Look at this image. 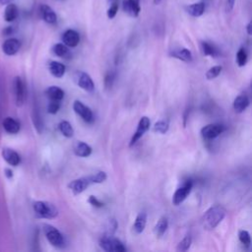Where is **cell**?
<instances>
[{
	"label": "cell",
	"instance_id": "cell-34",
	"mask_svg": "<svg viewBox=\"0 0 252 252\" xmlns=\"http://www.w3.org/2000/svg\"><path fill=\"white\" fill-rule=\"evenodd\" d=\"M191 242H192V239H191V236L190 235H186L177 245V251H186L189 249L190 245H191Z\"/></svg>",
	"mask_w": 252,
	"mask_h": 252
},
{
	"label": "cell",
	"instance_id": "cell-29",
	"mask_svg": "<svg viewBox=\"0 0 252 252\" xmlns=\"http://www.w3.org/2000/svg\"><path fill=\"white\" fill-rule=\"evenodd\" d=\"M201 48H202V51H203L204 55H206V56H217L219 54L217 48L213 44H211L210 42L202 41L201 42Z\"/></svg>",
	"mask_w": 252,
	"mask_h": 252
},
{
	"label": "cell",
	"instance_id": "cell-15",
	"mask_svg": "<svg viewBox=\"0 0 252 252\" xmlns=\"http://www.w3.org/2000/svg\"><path fill=\"white\" fill-rule=\"evenodd\" d=\"M123 10L131 17H138L141 11L140 0H123Z\"/></svg>",
	"mask_w": 252,
	"mask_h": 252
},
{
	"label": "cell",
	"instance_id": "cell-2",
	"mask_svg": "<svg viewBox=\"0 0 252 252\" xmlns=\"http://www.w3.org/2000/svg\"><path fill=\"white\" fill-rule=\"evenodd\" d=\"M32 207L36 216L42 219H54L58 215L57 208L46 201H36L33 203Z\"/></svg>",
	"mask_w": 252,
	"mask_h": 252
},
{
	"label": "cell",
	"instance_id": "cell-36",
	"mask_svg": "<svg viewBox=\"0 0 252 252\" xmlns=\"http://www.w3.org/2000/svg\"><path fill=\"white\" fill-rule=\"evenodd\" d=\"M59 108H60V101L50 100V102L48 103V106H47V111L50 114H55L58 112Z\"/></svg>",
	"mask_w": 252,
	"mask_h": 252
},
{
	"label": "cell",
	"instance_id": "cell-30",
	"mask_svg": "<svg viewBox=\"0 0 252 252\" xmlns=\"http://www.w3.org/2000/svg\"><path fill=\"white\" fill-rule=\"evenodd\" d=\"M90 183L93 184V183H102L105 179H106V173L103 172V171H98V172H95L92 175H89L87 176Z\"/></svg>",
	"mask_w": 252,
	"mask_h": 252
},
{
	"label": "cell",
	"instance_id": "cell-9",
	"mask_svg": "<svg viewBox=\"0 0 252 252\" xmlns=\"http://www.w3.org/2000/svg\"><path fill=\"white\" fill-rule=\"evenodd\" d=\"M150 125H151V121H150L149 117H147V116L141 117V119L139 120L138 126H137V130H136V132L133 134V136L131 138V141H130V144H129L130 147L135 145L136 142L149 130Z\"/></svg>",
	"mask_w": 252,
	"mask_h": 252
},
{
	"label": "cell",
	"instance_id": "cell-23",
	"mask_svg": "<svg viewBox=\"0 0 252 252\" xmlns=\"http://www.w3.org/2000/svg\"><path fill=\"white\" fill-rule=\"evenodd\" d=\"M146 223H147V214L145 212H141L138 214V216L136 217L135 222L133 224V229L134 231L139 234L142 233L146 227Z\"/></svg>",
	"mask_w": 252,
	"mask_h": 252
},
{
	"label": "cell",
	"instance_id": "cell-7",
	"mask_svg": "<svg viewBox=\"0 0 252 252\" xmlns=\"http://www.w3.org/2000/svg\"><path fill=\"white\" fill-rule=\"evenodd\" d=\"M224 131V126L219 123L208 124L201 129V134L204 139L212 140L220 136Z\"/></svg>",
	"mask_w": 252,
	"mask_h": 252
},
{
	"label": "cell",
	"instance_id": "cell-3",
	"mask_svg": "<svg viewBox=\"0 0 252 252\" xmlns=\"http://www.w3.org/2000/svg\"><path fill=\"white\" fill-rule=\"evenodd\" d=\"M13 91H14L16 104L18 106L23 105L27 98V88H26L25 81L19 76L15 77L13 81Z\"/></svg>",
	"mask_w": 252,
	"mask_h": 252
},
{
	"label": "cell",
	"instance_id": "cell-42",
	"mask_svg": "<svg viewBox=\"0 0 252 252\" xmlns=\"http://www.w3.org/2000/svg\"><path fill=\"white\" fill-rule=\"evenodd\" d=\"M5 34H11L13 32V27H7L4 31Z\"/></svg>",
	"mask_w": 252,
	"mask_h": 252
},
{
	"label": "cell",
	"instance_id": "cell-41",
	"mask_svg": "<svg viewBox=\"0 0 252 252\" xmlns=\"http://www.w3.org/2000/svg\"><path fill=\"white\" fill-rule=\"evenodd\" d=\"M4 173L8 178H11L13 176V171L10 168H5L4 169Z\"/></svg>",
	"mask_w": 252,
	"mask_h": 252
},
{
	"label": "cell",
	"instance_id": "cell-14",
	"mask_svg": "<svg viewBox=\"0 0 252 252\" xmlns=\"http://www.w3.org/2000/svg\"><path fill=\"white\" fill-rule=\"evenodd\" d=\"M62 40L68 47H75L80 42V35L75 30H67L62 34Z\"/></svg>",
	"mask_w": 252,
	"mask_h": 252
},
{
	"label": "cell",
	"instance_id": "cell-26",
	"mask_svg": "<svg viewBox=\"0 0 252 252\" xmlns=\"http://www.w3.org/2000/svg\"><path fill=\"white\" fill-rule=\"evenodd\" d=\"M52 51L56 56L61 57V58H70V56H71L68 46L65 45L64 43H56L52 47Z\"/></svg>",
	"mask_w": 252,
	"mask_h": 252
},
{
	"label": "cell",
	"instance_id": "cell-40",
	"mask_svg": "<svg viewBox=\"0 0 252 252\" xmlns=\"http://www.w3.org/2000/svg\"><path fill=\"white\" fill-rule=\"evenodd\" d=\"M113 75L112 74H108L106 77H105V80H104V83H105V86L107 87V88H109V87H111V85H112V81H113Z\"/></svg>",
	"mask_w": 252,
	"mask_h": 252
},
{
	"label": "cell",
	"instance_id": "cell-35",
	"mask_svg": "<svg viewBox=\"0 0 252 252\" xmlns=\"http://www.w3.org/2000/svg\"><path fill=\"white\" fill-rule=\"evenodd\" d=\"M238 237H239L240 242L243 245H245L247 247L250 246V244H251V237H250V234H249V232L247 230H244V229L240 230L239 233H238Z\"/></svg>",
	"mask_w": 252,
	"mask_h": 252
},
{
	"label": "cell",
	"instance_id": "cell-38",
	"mask_svg": "<svg viewBox=\"0 0 252 252\" xmlns=\"http://www.w3.org/2000/svg\"><path fill=\"white\" fill-rule=\"evenodd\" d=\"M89 203L94 207H97V208H100L103 206V203H101L95 196H90L89 198Z\"/></svg>",
	"mask_w": 252,
	"mask_h": 252
},
{
	"label": "cell",
	"instance_id": "cell-1",
	"mask_svg": "<svg viewBox=\"0 0 252 252\" xmlns=\"http://www.w3.org/2000/svg\"><path fill=\"white\" fill-rule=\"evenodd\" d=\"M225 209L221 206H213L202 217V225L205 229H214L225 217Z\"/></svg>",
	"mask_w": 252,
	"mask_h": 252
},
{
	"label": "cell",
	"instance_id": "cell-12",
	"mask_svg": "<svg viewBox=\"0 0 252 252\" xmlns=\"http://www.w3.org/2000/svg\"><path fill=\"white\" fill-rule=\"evenodd\" d=\"M89 185H91V183L88 177H82L72 180L68 184V188L73 192L74 195H79L82 192H84L89 187Z\"/></svg>",
	"mask_w": 252,
	"mask_h": 252
},
{
	"label": "cell",
	"instance_id": "cell-39",
	"mask_svg": "<svg viewBox=\"0 0 252 252\" xmlns=\"http://www.w3.org/2000/svg\"><path fill=\"white\" fill-rule=\"evenodd\" d=\"M234 4H235V0H225V4H224L225 12H227V13L231 12L234 7Z\"/></svg>",
	"mask_w": 252,
	"mask_h": 252
},
{
	"label": "cell",
	"instance_id": "cell-10",
	"mask_svg": "<svg viewBox=\"0 0 252 252\" xmlns=\"http://www.w3.org/2000/svg\"><path fill=\"white\" fill-rule=\"evenodd\" d=\"M73 109L74 111L80 115L84 121L91 123L94 121V114L93 111L91 110L90 107L86 106L83 102H81L80 100H75L73 103Z\"/></svg>",
	"mask_w": 252,
	"mask_h": 252
},
{
	"label": "cell",
	"instance_id": "cell-21",
	"mask_svg": "<svg viewBox=\"0 0 252 252\" xmlns=\"http://www.w3.org/2000/svg\"><path fill=\"white\" fill-rule=\"evenodd\" d=\"M48 69L49 72L56 78H62L66 71L65 65L58 61H50L48 63Z\"/></svg>",
	"mask_w": 252,
	"mask_h": 252
},
{
	"label": "cell",
	"instance_id": "cell-25",
	"mask_svg": "<svg viewBox=\"0 0 252 252\" xmlns=\"http://www.w3.org/2000/svg\"><path fill=\"white\" fill-rule=\"evenodd\" d=\"M170 54H171L172 57L177 58V59H179L181 61H184V62H191L192 61V53L187 48L175 49Z\"/></svg>",
	"mask_w": 252,
	"mask_h": 252
},
{
	"label": "cell",
	"instance_id": "cell-44",
	"mask_svg": "<svg viewBox=\"0 0 252 252\" xmlns=\"http://www.w3.org/2000/svg\"><path fill=\"white\" fill-rule=\"evenodd\" d=\"M14 0H0V4L1 5H7L9 3H12Z\"/></svg>",
	"mask_w": 252,
	"mask_h": 252
},
{
	"label": "cell",
	"instance_id": "cell-5",
	"mask_svg": "<svg viewBox=\"0 0 252 252\" xmlns=\"http://www.w3.org/2000/svg\"><path fill=\"white\" fill-rule=\"evenodd\" d=\"M99 246L107 252H124L126 247L121 241L111 236H104L99 241Z\"/></svg>",
	"mask_w": 252,
	"mask_h": 252
},
{
	"label": "cell",
	"instance_id": "cell-4",
	"mask_svg": "<svg viewBox=\"0 0 252 252\" xmlns=\"http://www.w3.org/2000/svg\"><path fill=\"white\" fill-rule=\"evenodd\" d=\"M44 233H45L46 239L49 241V243L52 246L60 248L64 245V237L56 227H54L50 224H45L44 225Z\"/></svg>",
	"mask_w": 252,
	"mask_h": 252
},
{
	"label": "cell",
	"instance_id": "cell-6",
	"mask_svg": "<svg viewBox=\"0 0 252 252\" xmlns=\"http://www.w3.org/2000/svg\"><path fill=\"white\" fill-rule=\"evenodd\" d=\"M74 81L81 89H83L86 92L91 93L94 90V84L92 78L90 77V75L83 71H77L74 74Z\"/></svg>",
	"mask_w": 252,
	"mask_h": 252
},
{
	"label": "cell",
	"instance_id": "cell-31",
	"mask_svg": "<svg viewBox=\"0 0 252 252\" xmlns=\"http://www.w3.org/2000/svg\"><path fill=\"white\" fill-rule=\"evenodd\" d=\"M221 70H222V67H221L220 65L213 66V67H211V68L207 71V73H206V78H207L208 80H213V79L217 78V77L220 74Z\"/></svg>",
	"mask_w": 252,
	"mask_h": 252
},
{
	"label": "cell",
	"instance_id": "cell-16",
	"mask_svg": "<svg viewBox=\"0 0 252 252\" xmlns=\"http://www.w3.org/2000/svg\"><path fill=\"white\" fill-rule=\"evenodd\" d=\"M2 126H3V129L9 134H17L21 129L20 122L11 116H7L4 118L2 122Z\"/></svg>",
	"mask_w": 252,
	"mask_h": 252
},
{
	"label": "cell",
	"instance_id": "cell-37",
	"mask_svg": "<svg viewBox=\"0 0 252 252\" xmlns=\"http://www.w3.org/2000/svg\"><path fill=\"white\" fill-rule=\"evenodd\" d=\"M118 12V3H114L109 5V8L107 10V17L108 19H113Z\"/></svg>",
	"mask_w": 252,
	"mask_h": 252
},
{
	"label": "cell",
	"instance_id": "cell-45",
	"mask_svg": "<svg viewBox=\"0 0 252 252\" xmlns=\"http://www.w3.org/2000/svg\"><path fill=\"white\" fill-rule=\"evenodd\" d=\"M106 2L108 3V5H111L114 3H118V0H106Z\"/></svg>",
	"mask_w": 252,
	"mask_h": 252
},
{
	"label": "cell",
	"instance_id": "cell-18",
	"mask_svg": "<svg viewBox=\"0 0 252 252\" xmlns=\"http://www.w3.org/2000/svg\"><path fill=\"white\" fill-rule=\"evenodd\" d=\"M74 153L77 157L87 158L92 154V148L85 142L78 141L74 145Z\"/></svg>",
	"mask_w": 252,
	"mask_h": 252
},
{
	"label": "cell",
	"instance_id": "cell-28",
	"mask_svg": "<svg viewBox=\"0 0 252 252\" xmlns=\"http://www.w3.org/2000/svg\"><path fill=\"white\" fill-rule=\"evenodd\" d=\"M58 128H59V131L61 132V134L63 136H65L66 138H71L73 137L74 135V129L72 127V125L66 121V120H63L59 123L58 125Z\"/></svg>",
	"mask_w": 252,
	"mask_h": 252
},
{
	"label": "cell",
	"instance_id": "cell-32",
	"mask_svg": "<svg viewBox=\"0 0 252 252\" xmlns=\"http://www.w3.org/2000/svg\"><path fill=\"white\" fill-rule=\"evenodd\" d=\"M247 62V53H246V50L241 47L237 53H236V63L239 67H242L246 64Z\"/></svg>",
	"mask_w": 252,
	"mask_h": 252
},
{
	"label": "cell",
	"instance_id": "cell-24",
	"mask_svg": "<svg viewBox=\"0 0 252 252\" xmlns=\"http://www.w3.org/2000/svg\"><path fill=\"white\" fill-rule=\"evenodd\" d=\"M186 12L191 15L192 17H200L205 12V3L204 2H198L191 5L186 6Z\"/></svg>",
	"mask_w": 252,
	"mask_h": 252
},
{
	"label": "cell",
	"instance_id": "cell-22",
	"mask_svg": "<svg viewBox=\"0 0 252 252\" xmlns=\"http://www.w3.org/2000/svg\"><path fill=\"white\" fill-rule=\"evenodd\" d=\"M249 105V98L245 94H240L236 96L233 100V108L235 112L241 113L243 112Z\"/></svg>",
	"mask_w": 252,
	"mask_h": 252
},
{
	"label": "cell",
	"instance_id": "cell-20",
	"mask_svg": "<svg viewBox=\"0 0 252 252\" xmlns=\"http://www.w3.org/2000/svg\"><path fill=\"white\" fill-rule=\"evenodd\" d=\"M45 95L50 100L60 101L64 97V92L61 88H59L57 86H50L45 90Z\"/></svg>",
	"mask_w": 252,
	"mask_h": 252
},
{
	"label": "cell",
	"instance_id": "cell-13",
	"mask_svg": "<svg viewBox=\"0 0 252 252\" xmlns=\"http://www.w3.org/2000/svg\"><path fill=\"white\" fill-rule=\"evenodd\" d=\"M1 155H2V158H4V160L12 166H17L21 162L20 155L13 149L4 148V149H2Z\"/></svg>",
	"mask_w": 252,
	"mask_h": 252
},
{
	"label": "cell",
	"instance_id": "cell-27",
	"mask_svg": "<svg viewBox=\"0 0 252 252\" xmlns=\"http://www.w3.org/2000/svg\"><path fill=\"white\" fill-rule=\"evenodd\" d=\"M167 226H168V220L165 217H161L158 222L156 223L155 225V228H154V231L156 233V235L158 237H160L164 234V232L166 231L167 229Z\"/></svg>",
	"mask_w": 252,
	"mask_h": 252
},
{
	"label": "cell",
	"instance_id": "cell-46",
	"mask_svg": "<svg viewBox=\"0 0 252 252\" xmlns=\"http://www.w3.org/2000/svg\"><path fill=\"white\" fill-rule=\"evenodd\" d=\"M161 1H162V0H154V4L158 5V4H159Z\"/></svg>",
	"mask_w": 252,
	"mask_h": 252
},
{
	"label": "cell",
	"instance_id": "cell-43",
	"mask_svg": "<svg viewBox=\"0 0 252 252\" xmlns=\"http://www.w3.org/2000/svg\"><path fill=\"white\" fill-rule=\"evenodd\" d=\"M246 31H247V33L250 35L252 32H251V22H249L246 26Z\"/></svg>",
	"mask_w": 252,
	"mask_h": 252
},
{
	"label": "cell",
	"instance_id": "cell-19",
	"mask_svg": "<svg viewBox=\"0 0 252 252\" xmlns=\"http://www.w3.org/2000/svg\"><path fill=\"white\" fill-rule=\"evenodd\" d=\"M19 16V9L16 4L9 3L4 10V20L8 23L14 22Z\"/></svg>",
	"mask_w": 252,
	"mask_h": 252
},
{
	"label": "cell",
	"instance_id": "cell-33",
	"mask_svg": "<svg viewBox=\"0 0 252 252\" xmlns=\"http://www.w3.org/2000/svg\"><path fill=\"white\" fill-rule=\"evenodd\" d=\"M168 130V122L165 120H159L155 123L154 131L159 134H164Z\"/></svg>",
	"mask_w": 252,
	"mask_h": 252
},
{
	"label": "cell",
	"instance_id": "cell-11",
	"mask_svg": "<svg viewBox=\"0 0 252 252\" xmlns=\"http://www.w3.org/2000/svg\"><path fill=\"white\" fill-rule=\"evenodd\" d=\"M20 47H21L20 40L16 37H10L3 42L2 51L8 56H12V55H15L20 50Z\"/></svg>",
	"mask_w": 252,
	"mask_h": 252
},
{
	"label": "cell",
	"instance_id": "cell-17",
	"mask_svg": "<svg viewBox=\"0 0 252 252\" xmlns=\"http://www.w3.org/2000/svg\"><path fill=\"white\" fill-rule=\"evenodd\" d=\"M39 12H40L41 18L43 19V21L45 23L50 24V25H53L56 23L57 16H56L55 12L52 10V8L49 7L48 5L41 4L39 7Z\"/></svg>",
	"mask_w": 252,
	"mask_h": 252
},
{
	"label": "cell",
	"instance_id": "cell-8",
	"mask_svg": "<svg viewBox=\"0 0 252 252\" xmlns=\"http://www.w3.org/2000/svg\"><path fill=\"white\" fill-rule=\"evenodd\" d=\"M193 187V183L192 181H186L181 187H179L173 194L172 196V203L175 206L180 205L186 198L187 196L190 194L191 190Z\"/></svg>",
	"mask_w": 252,
	"mask_h": 252
}]
</instances>
